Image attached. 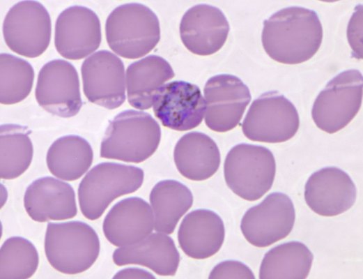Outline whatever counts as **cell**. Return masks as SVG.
Listing matches in <instances>:
<instances>
[{
	"instance_id": "6da1fadb",
	"label": "cell",
	"mask_w": 363,
	"mask_h": 279,
	"mask_svg": "<svg viewBox=\"0 0 363 279\" xmlns=\"http://www.w3.org/2000/svg\"><path fill=\"white\" fill-rule=\"evenodd\" d=\"M322 39L318 15L305 8H285L263 22V47L279 63L293 65L308 61L318 50Z\"/></svg>"
},
{
	"instance_id": "7a4b0ae2",
	"label": "cell",
	"mask_w": 363,
	"mask_h": 279,
	"mask_svg": "<svg viewBox=\"0 0 363 279\" xmlns=\"http://www.w3.org/2000/svg\"><path fill=\"white\" fill-rule=\"evenodd\" d=\"M161 129L145 112L128 110L109 121L100 145V157L139 163L157 150Z\"/></svg>"
},
{
	"instance_id": "3957f363",
	"label": "cell",
	"mask_w": 363,
	"mask_h": 279,
	"mask_svg": "<svg viewBox=\"0 0 363 279\" xmlns=\"http://www.w3.org/2000/svg\"><path fill=\"white\" fill-rule=\"evenodd\" d=\"M106 39L116 54L129 59L149 53L160 39L159 20L148 6L128 3L115 8L107 18Z\"/></svg>"
},
{
	"instance_id": "277c9868",
	"label": "cell",
	"mask_w": 363,
	"mask_h": 279,
	"mask_svg": "<svg viewBox=\"0 0 363 279\" xmlns=\"http://www.w3.org/2000/svg\"><path fill=\"white\" fill-rule=\"evenodd\" d=\"M45 252L56 271L74 275L88 269L100 253V241L95 231L81 221L47 224Z\"/></svg>"
},
{
	"instance_id": "5b68a950",
	"label": "cell",
	"mask_w": 363,
	"mask_h": 279,
	"mask_svg": "<svg viewBox=\"0 0 363 279\" xmlns=\"http://www.w3.org/2000/svg\"><path fill=\"white\" fill-rule=\"evenodd\" d=\"M144 177V171L135 166L108 162L96 165L78 187L83 216L91 220L98 219L115 199L137 190Z\"/></svg>"
},
{
	"instance_id": "8992f818",
	"label": "cell",
	"mask_w": 363,
	"mask_h": 279,
	"mask_svg": "<svg viewBox=\"0 0 363 279\" xmlns=\"http://www.w3.org/2000/svg\"><path fill=\"white\" fill-rule=\"evenodd\" d=\"M275 172V159L268 149L245 143L233 146L224 164L228 187L247 201L260 199L271 188Z\"/></svg>"
},
{
	"instance_id": "52a82bcc",
	"label": "cell",
	"mask_w": 363,
	"mask_h": 279,
	"mask_svg": "<svg viewBox=\"0 0 363 279\" xmlns=\"http://www.w3.org/2000/svg\"><path fill=\"white\" fill-rule=\"evenodd\" d=\"M363 79L357 70L341 72L326 85L316 98L311 110L316 126L329 134L346 127L360 110Z\"/></svg>"
},
{
	"instance_id": "ba28073f",
	"label": "cell",
	"mask_w": 363,
	"mask_h": 279,
	"mask_svg": "<svg viewBox=\"0 0 363 279\" xmlns=\"http://www.w3.org/2000/svg\"><path fill=\"white\" fill-rule=\"evenodd\" d=\"M299 126L295 107L284 96L274 91L263 93L253 101L242 130L252 141L281 143L291 139Z\"/></svg>"
},
{
	"instance_id": "9c48e42d",
	"label": "cell",
	"mask_w": 363,
	"mask_h": 279,
	"mask_svg": "<svg viewBox=\"0 0 363 279\" xmlns=\"http://www.w3.org/2000/svg\"><path fill=\"white\" fill-rule=\"evenodd\" d=\"M52 22L46 8L36 1H21L8 11L3 36L14 52L29 58L40 56L48 47Z\"/></svg>"
},
{
	"instance_id": "30bf717a",
	"label": "cell",
	"mask_w": 363,
	"mask_h": 279,
	"mask_svg": "<svg viewBox=\"0 0 363 279\" xmlns=\"http://www.w3.org/2000/svg\"><path fill=\"white\" fill-rule=\"evenodd\" d=\"M35 96L49 113L63 118L75 116L82 106L78 73L63 59L46 63L40 70Z\"/></svg>"
},
{
	"instance_id": "8fae6325",
	"label": "cell",
	"mask_w": 363,
	"mask_h": 279,
	"mask_svg": "<svg viewBox=\"0 0 363 279\" xmlns=\"http://www.w3.org/2000/svg\"><path fill=\"white\" fill-rule=\"evenodd\" d=\"M295 219L291 199L284 193L275 192L245 212L240 229L249 243L263 248L286 237L293 227Z\"/></svg>"
},
{
	"instance_id": "7c38bea8",
	"label": "cell",
	"mask_w": 363,
	"mask_h": 279,
	"mask_svg": "<svg viewBox=\"0 0 363 279\" xmlns=\"http://www.w3.org/2000/svg\"><path fill=\"white\" fill-rule=\"evenodd\" d=\"M203 91L206 126L218 133L236 127L251 100L247 86L235 75L222 74L210 77Z\"/></svg>"
},
{
	"instance_id": "4fadbf2b",
	"label": "cell",
	"mask_w": 363,
	"mask_h": 279,
	"mask_svg": "<svg viewBox=\"0 0 363 279\" xmlns=\"http://www.w3.org/2000/svg\"><path fill=\"white\" fill-rule=\"evenodd\" d=\"M83 91L92 103L109 110L119 107L125 100L123 61L108 50L98 51L81 68Z\"/></svg>"
},
{
	"instance_id": "5bb4252c",
	"label": "cell",
	"mask_w": 363,
	"mask_h": 279,
	"mask_svg": "<svg viewBox=\"0 0 363 279\" xmlns=\"http://www.w3.org/2000/svg\"><path fill=\"white\" fill-rule=\"evenodd\" d=\"M101 39L99 17L86 6L68 7L56 18L54 45L58 53L65 59L86 57L100 47Z\"/></svg>"
},
{
	"instance_id": "9a60e30c",
	"label": "cell",
	"mask_w": 363,
	"mask_h": 279,
	"mask_svg": "<svg viewBox=\"0 0 363 279\" xmlns=\"http://www.w3.org/2000/svg\"><path fill=\"white\" fill-rule=\"evenodd\" d=\"M206 107L199 87L181 80L164 84L153 105L155 116L162 124L178 131L191 130L200 125Z\"/></svg>"
},
{
	"instance_id": "2e32d148",
	"label": "cell",
	"mask_w": 363,
	"mask_h": 279,
	"mask_svg": "<svg viewBox=\"0 0 363 279\" xmlns=\"http://www.w3.org/2000/svg\"><path fill=\"white\" fill-rule=\"evenodd\" d=\"M357 190L349 175L335 167L313 173L304 188V199L316 213L332 217L348 211L355 203Z\"/></svg>"
},
{
	"instance_id": "e0dca14e",
	"label": "cell",
	"mask_w": 363,
	"mask_h": 279,
	"mask_svg": "<svg viewBox=\"0 0 363 279\" xmlns=\"http://www.w3.org/2000/svg\"><path fill=\"white\" fill-rule=\"evenodd\" d=\"M229 22L220 9L208 4L187 10L180 23V36L192 53L208 56L219 51L229 32Z\"/></svg>"
},
{
	"instance_id": "ac0fdd59",
	"label": "cell",
	"mask_w": 363,
	"mask_h": 279,
	"mask_svg": "<svg viewBox=\"0 0 363 279\" xmlns=\"http://www.w3.org/2000/svg\"><path fill=\"white\" fill-rule=\"evenodd\" d=\"M154 228V216L143 199L132 197L117 202L105 218L102 229L109 243L118 247L135 244Z\"/></svg>"
},
{
	"instance_id": "d6986e66",
	"label": "cell",
	"mask_w": 363,
	"mask_h": 279,
	"mask_svg": "<svg viewBox=\"0 0 363 279\" xmlns=\"http://www.w3.org/2000/svg\"><path fill=\"white\" fill-rule=\"evenodd\" d=\"M24 205L30 218L39 223L72 218L77 213L73 188L51 176L39 178L27 187Z\"/></svg>"
},
{
	"instance_id": "ffe728a7",
	"label": "cell",
	"mask_w": 363,
	"mask_h": 279,
	"mask_svg": "<svg viewBox=\"0 0 363 279\" xmlns=\"http://www.w3.org/2000/svg\"><path fill=\"white\" fill-rule=\"evenodd\" d=\"M225 236L222 218L214 211L196 209L185 216L178 232L180 248L191 258L203 259L221 248Z\"/></svg>"
},
{
	"instance_id": "44dd1931",
	"label": "cell",
	"mask_w": 363,
	"mask_h": 279,
	"mask_svg": "<svg viewBox=\"0 0 363 279\" xmlns=\"http://www.w3.org/2000/svg\"><path fill=\"white\" fill-rule=\"evenodd\" d=\"M117 266L139 264L162 276H174L180 262V254L173 240L166 234H150L141 241L120 247L112 255Z\"/></svg>"
},
{
	"instance_id": "7402d4cb",
	"label": "cell",
	"mask_w": 363,
	"mask_h": 279,
	"mask_svg": "<svg viewBox=\"0 0 363 279\" xmlns=\"http://www.w3.org/2000/svg\"><path fill=\"white\" fill-rule=\"evenodd\" d=\"M174 75L171 65L160 56L149 55L134 61L126 70L128 103L138 110L150 108L160 89Z\"/></svg>"
},
{
	"instance_id": "603a6c76",
	"label": "cell",
	"mask_w": 363,
	"mask_h": 279,
	"mask_svg": "<svg viewBox=\"0 0 363 279\" xmlns=\"http://www.w3.org/2000/svg\"><path fill=\"white\" fill-rule=\"evenodd\" d=\"M173 158L180 174L192 181L209 179L220 165L216 143L200 132H191L180 137L175 146Z\"/></svg>"
},
{
	"instance_id": "cb8c5ba5",
	"label": "cell",
	"mask_w": 363,
	"mask_h": 279,
	"mask_svg": "<svg viewBox=\"0 0 363 279\" xmlns=\"http://www.w3.org/2000/svg\"><path fill=\"white\" fill-rule=\"evenodd\" d=\"M93 159L90 144L84 138L75 135L56 140L46 156L51 174L67 181H75L83 176L91 167Z\"/></svg>"
},
{
	"instance_id": "d4e9b609",
	"label": "cell",
	"mask_w": 363,
	"mask_h": 279,
	"mask_svg": "<svg viewBox=\"0 0 363 279\" xmlns=\"http://www.w3.org/2000/svg\"><path fill=\"white\" fill-rule=\"evenodd\" d=\"M150 203L157 232L170 234L180 218L191 208L193 195L190 190L175 180H164L155 185L150 193Z\"/></svg>"
},
{
	"instance_id": "484cf974",
	"label": "cell",
	"mask_w": 363,
	"mask_h": 279,
	"mask_svg": "<svg viewBox=\"0 0 363 279\" xmlns=\"http://www.w3.org/2000/svg\"><path fill=\"white\" fill-rule=\"evenodd\" d=\"M314 256L302 242L290 241L278 245L264 256L259 278H306Z\"/></svg>"
},
{
	"instance_id": "4316f807",
	"label": "cell",
	"mask_w": 363,
	"mask_h": 279,
	"mask_svg": "<svg viewBox=\"0 0 363 279\" xmlns=\"http://www.w3.org/2000/svg\"><path fill=\"white\" fill-rule=\"evenodd\" d=\"M26 126L8 123L0 127V177L14 179L31 165L33 149Z\"/></svg>"
},
{
	"instance_id": "83f0119b",
	"label": "cell",
	"mask_w": 363,
	"mask_h": 279,
	"mask_svg": "<svg viewBox=\"0 0 363 279\" xmlns=\"http://www.w3.org/2000/svg\"><path fill=\"white\" fill-rule=\"evenodd\" d=\"M34 70L26 60L8 53L0 54V103L13 105L30 93Z\"/></svg>"
},
{
	"instance_id": "f1b7e54d",
	"label": "cell",
	"mask_w": 363,
	"mask_h": 279,
	"mask_svg": "<svg viewBox=\"0 0 363 279\" xmlns=\"http://www.w3.org/2000/svg\"><path fill=\"white\" fill-rule=\"evenodd\" d=\"M39 257L34 245L20 236L7 239L0 249V278L26 279L38 269Z\"/></svg>"
},
{
	"instance_id": "f546056e",
	"label": "cell",
	"mask_w": 363,
	"mask_h": 279,
	"mask_svg": "<svg viewBox=\"0 0 363 279\" xmlns=\"http://www.w3.org/2000/svg\"><path fill=\"white\" fill-rule=\"evenodd\" d=\"M209 278H255L251 269L240 262L227 260L215 266Z\"/></svg>"
},
{
	"instance_id": "4dcf8cb0",
	"label": "cell",
	"mask_w": 363,
	"mask_h": 279,
	"mask_svg": "<svg viewBox=\"0 0 363 279\" xmlns=\"http://www.w3.org/2000/svg\"><path fill=\"white\" fill-rule=\"evenodd\" d=\"M114 278H155V276L143 269L128 268L118 271Z\"/></svg>"
}]
</instances>
